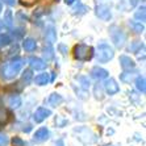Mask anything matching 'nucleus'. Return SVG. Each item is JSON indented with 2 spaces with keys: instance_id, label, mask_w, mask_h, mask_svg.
<instances>
[{
  "instance_id": "obj_33",
  "label": "nucleus",
  "mask_w": 146,
  "mask_h": 146,
  "mask_svg": "<svg viewBox=\"0 0 146 146\" xmlns=\"http://www.w3.org/2000/svg\"><path fill=\"white\" fill-rule=\"evenodd\" d=\"M1 28H3V23H1V21H0V29H1Z\"/></svg>"
},
{
  "instance_id": "obj_14",
  "label": "nucleus",
  "mask_w": 146,
  "mask_h": 146,
  "mask_svg": "<svg viewBox=\"0 0 146 146\" xmlns=\"http://www.w3.org/2000/svg\"><path fill=\"white\" fill-rule=\"evenodd\" d=\"M23 46H24V49L27 51H33L34 49H36V46H37V44H36V41H34L33 38H27V40L23 42Z\"/></svg>"
},
{
  "instance_id": "obj_19",
  "label": "nucleus",
  "mask_w": 146,
  "mask_h": 146,
  "mask_svg": "<svg viewBox=\"0 0 146 146\" xmlns=\"http://www.w3.org/2000/svg\"><path fill=\"white\" fill-rule=\"evenodd\" d=\"M46 41H48L49 44H53L57 41V34H55V31L53 28H48V31H46Z\"/></svg>"
},
{
  "instance_id": "obj_29",
  "label": "nucleus",
  "mask_w": 146,
  "mask_h": 146,
  "mask_svg": "<svg viewBox=\"0 0 146 146\" xmlns=\"http://www.w3.org/2000/svg\"><path fill=\"white\" fill-rule=\"evenodd\" d=\"M12 143H13V146H24L25 145V142L20 137H15V138L12 139Z\"/></svg>"
},
{
  "instance_id": "obj_4",
  "label": "nucleus",
  "mask_w": 146,
  "mask_h": 146,
  "mask_svg": "<svg viewBox=\"0 0 146 146\" xmlns=\"http://www.w3.org/2000/svg\"><path fill=\"white\" fill-rule=\"evenodd\" d=\"M109 34H111V38H112L113 44H115L117 48H121L122 45H124V42H125V40H126L125 33H124L119 27L112 25V27L109 28Z\"/></svg>"
},
{
  "instance_id": "obj_16",
  "label": "nucleus",
  "mask_w": 146,
  "mask_h": 146,
  "mask_svg": "<svg viewBox=\"0 0 146 146\" xmlns=\"http://www.w3.org/2000/svg\"><path fill=\"white\" fill-rule=\"evenodd\" d=\"M8 104H9L12 108H19L21 106V98L17 95H12L8 99Z\"/></svg>"
},
{
  "instance_id": "obj_5",
  "label": "nucleus",
  "mask_w": 146,
  "mask_h": 146,
  "mask_svg": "<svg viewBox=\"0 0 146 146\" xmlns=\"http://www.w3.org/2000/svg\"><path fill=\"white\" fill-rule=\"evenodd\" d=\"M51 115V111L50 109H46V108H38L37 111H36V113H34L33 119L36 122H42L44 120H46L49 117V116Z\"/></svg>"
},
{
  "instance_id": "obj_12",
  "label": "nucleus",
  "mask_w": 146,
  "mask_h": 146,
  "mask_svg": "<svg viewBox=\"0 0 146 146\" xmlns=\"http://www.w3.org/2000/svg\"><path fill=\"white\" fill-rule=\"evenodd\" d=\"M11 112L9 111H7V109L4 108H0V126L5 125L8 121L11 120Z\"/></svg>"
},
{
  "instance_id": "obj_21",
  "label": "nucleus",
  "mask_w": 146,
  "mask_h": 146,
  "mask_svg": "<svg viewBox=\"0 0 146 146\" xmlns=\"http://www.w3.org/2000/svg\"><path fill=\"white\" fill-rule=\"evenodd\" d=\"M136 76H137V72H122L121 74V80L129 83V82H132Z\"/></svg>"
},
{
  "instance_id": "obj_23",
  "label": "nucleus",
  "mask_w": 146,
  "mask_h": 146,
  "mask_svg": "<svg viewBox=\"0 0 146 146\" xmlns=\"http://www.w3.org/2000/svg\"><path fill=\"white\" fill-rule=\"evenodd\" d=\"M143 48V44L141 42V41H134L132 45H130V51H133V53H138L141 49Z\"/></svg>"
},
{
  "instance_id": "obj_9",
  "label": "nucleus",
  "mask_w": 146,
  "mask_h": 146,
  "mask_svg": "<svg viewBox=\"0 0 146 146\" xmlns=\"http://www.w3.org/2000/svg\"><path fill=\"white\" fill-rule=\"evenodd\" d=\"M120 63H121V67L124 70H132V68L136 67V63L133 59H130L129 57H126V55H122L120 57Z\"/></svg>"
},
{
  "instance_id": "obj_18",
  "label": "nucleus",
  "mask_w": 146,
  "mask_h": 146,
  "mask_svg": "<svg viewBox=\"0 0 146 146\" xmlns=\"http://www.w3.org/2000/svg\"><path fill=\"white\" fill-rule=\"evenodd\" d=\"M129 27L132 28L136 33H142L145 31V27H143L142 23H137V21H129Z\"/></svg>"
},
{
  "instance_id": "obj_2",
  "label": "nucleus",
  "mask_w": 146,
  "mask_h": 146,
  "mask_svg": "<svg viewBox=\"0 0 146 146\" xmlns=\"http://www.w3.org/2000/svg\"><path fill=\"white\" fill-rule=\"evenodd\" d=\"M72 53H74L75 59H78V61H90L94 57V48L87 46L84 44H79L74 46Z\"/></svg>"
},
{
  "instance_id": "obj_11",
  "label": "nucleus",
  "mask_w": 146,
  "mask_h": 146,
  "mask_svg": "<svg viewBox=\"0 0 146 146\" xmlns=\"http://www.w3.org/2000/svg\"><path fill=\"white\" fill-rule=\"evenodd\" d=\"M91 74L95 79H106L107 76H108V71L104 70V68H102V67H94Z\"/></svg>"
},
{
  "instance_id": "obj_22",
  "label": "nucleus",
  "mask_w": 146,
  "mask_h": 146,
  "mask_svg": "<svg viewBox=\"0 0 146 146\" xmlns=\"http://www.w3.org/2000/svg\"><path fill=\"white\" fill-rule=\"evenodd\" d=\"M44 55H45V58H46L48 61L54 57V50H53V48H51L50 44H49L48 46H45V48H44Z\"/></svg>"
},
{
  "instance_id": "obj_25",
  "label": "nucleus",
  "mask_w": 146,
  "mask_h": 146,
  "mask_svg": "<svg viewBox=\"0 0 146 146\" xmlns=\"http://www.w3.org/2000/svg\"><path fill=\"white\" fill-rule=\"evenodd\" d=\"M9 42H11L9 36H7V34H0V48H3V46H7Z\"/></svg>"
},
{
  "instance_id": "obj_15",
  "label": "nucleus",
  "mask_w": 146,
  "mask_h": 146,
  "mask_svg": "<svg viewBox=\"0 0 146 146\" xmlns=\"http://www.w3.org/2000/svg\"><path fill=\"white\" fill-rule=\"evenodd\" d=\"M62 103V96L58 95V94H51L50 98H49V104L51 107H57Z\"/></svg>"
},
{
  "instance_id": "obj_10",
  "label": "nucleus",
  "mask_w": 146,
  "mask_h": 146,
  "mask_svg": "<svg viewBox=\"0 0 146 146\" xmlns=\"http://www.w3.org/2000/svg\"><path fill=\"white\" fill-rule=\"evenodd\" d=\"M48 138H49V130L46 128H41L34 134V141H37V142H44Z\"/></svg>"
},
{
  "instance_id": "obj_34",
  "label": "nucleus",
  "mask_w": 146,
  "mask_h": 146,
  "mask_svg": "<svg viewBox=\"0 0 146 146\" xmlns=\"http://www.w3.org/2000/svg\"><path fill=\"white\" fill-rule=\"evenodd\" d=\"M0 11H1V4H0Z\"/></svg>"
},
{
  "instance_id": "obj_30",
  "label": "nucleus",
  "mask_w": 146,
  "mask_h": 146,
  "mask_svg": "<svg viewBox=\"0 0 146 146\" xmlns=\"http://www.w3.org/2000/svg\"><path fill=\"white\" fill-rule=\"evenodd\" d=\"M8 142H9V139L5 134H0V146H7Z\"/></svg>"
},
{
  "instance_id": "obj_20",
  "label": "nucleus",
  "mask_w": 146,
  "mask_h": 146,
  "mask_svg": "<svg viewBox=\"0 0 146 146\" xmlns=\"http://www.w3.org/2000/svg\"><path fill=\"white\" fill-rule=\"evenodd\" d=\"M136 87H137V90L141 92L146 91V82H145V78H143V76L136 78Z\"/></svg>"
},
{
  "instance_id": "obj_24",
  "label": "nucleus",
  "mask_w": 146,
  "mask_h": 146,
  "mask_svg": "<svg viewBox=\"0 0 146 146\" xmlns=\"http://www.w3.org/2000/svg\"><path fill=\"white\" fill-rule=\"evenodd\" d=\"M12 13H11V11H7L5 15H4V24L7 25V27H12Z\"/></svg>"
},
{
  "instance_id": "obj_27",
  "label": "nucleus",
  "mask_w": 146,
  "mask_h": 146,
  "mask_svg": "<svg viewBox=\"0 0 146 146\" xmlns=\"http://www.w3.org/2000/svg\"><path fill=\"white\" fill-rule=\"evenodd\" d=\"M32 79V71L31 70H25L24 71V75H23V82H24L25 84H28Z\"/></svg>"
},
{
  "instance_id": "obj_8",
  "label": "nucleus",
  "mask_w": 146,
  "mask_h": 146,
  "mask_svg": "<svg viewBox=\"0 0 146 146\" xmlns=\"http://www.w3.org/2000/svg\"><path fill=\"white\" fill-rule=\"evenodd\" d=\"M104 87H106V91L108 92L109 95H115V94L119 92V84L116 83L115 79H108V80L106 82Z\"/></svg>"
},
{
  "instance_id": "obj_26",
  "label": "nucleus",
  "mask_w": 146,
  "mask_h": 146,
  "mask_svg": "<svg viewBox=\"0 0 146 146\" xmlns=\"http://www.w3.org/2000/svg\"><path fill=\"white\" fill-rule=\"evenodd\" d=\"M87 11H88V8L86 7V5H83V4H79L78 7H75L74 13L75 15H83V13H86Z\"/></svg>"
},
{
  "instance_id": "obj_28",
  "label": "nucleus",
  "mask_w": 146,
  "mask_h": 146,
  "mask_svg": "<svg viewBox=\"0 0 146 146\" xmlns=\"http://www.w3.org/2000/svg\"><path fill=\"white\" fill-rule=\"evenodd\" d=\"M37 1L38 0H20V4L24 5V7H32V5H34Z\"/></svg>"
},
{
  "instance_id": "obj_17",
  "label": "nucleus",
  "mask_w": 146,
  "mask_h": 146,
  "mask_svg": "<svg viewBox=\"0 0 146 146\" xmlns=\"http://www.w3.org/2000/svg\"><path fill=\"white\" fill-rule=\"evenodd\" d=\"M134 17H136L137 20H139V23H143L146 20V11H145V5H142L141 8L136 11V13H134Z\"/></svg>"
},
{
  "instance_id": "obj_32",
  "label": "nucleus",
  "mask_w": 146,
  "mask_h": 146,
  "mask_svg": "<svg viewBox=\"0 0 146 146\" xmlns=\"http://www.w3.org/2000/svg\"><path fill=\"white\" fill-rule=\"evenodd\" d=\"M74 1H75V0H65V3H66V4H72Z\"/></svg>"
},
{
  "instance_id": "obj_3",
  "label": "nucleus",
  "mask_w": 146,
  "mask_h": 146,
  "mask_svg": "<svg viewBox=\"0 0 146 146\" xmlns=\"http://www.w3.org/2000/svg\"><path fill=\"white\" fill-rule=\"evenodd\" d=\"M115 53H113V49L109 46L108 44H100L98 46V61L100 63H107L113 58Z\"/></svg>"
},
{
  "instance_id": "obj_7",
  "label": "nucleus",
  "mask_w": 146,
  "mask_h": 146,
  "mask_svg": "<svg viewBox=\"0 0 146 146\" xmlns=\"http://www.w3.org/2000/svg\"><path fill=\"white\" fill-rule=\"evenodd\" d=\"M28 62H29L31 67L34 68V70H44V68L46 67L45 61H42V59H40V58H37V57H31L28 59Z\"/></svg>"
},
{
  "instance_id": "obj_6",
  "label": "nucleus",
  "mask_w": 146,
  "mask_h": 146,
  "mask_svg": "<svg viewBox=\"0 0 146 146\" xmlns=\"http://www.w3.org/2000/svg\"><path fill=\"white\" fill-rule=\"evenodd\" d=\"M96 16L102 20H109L111 19V9L107 5H98L96 7Z\"/></svg>"
},
{
  "instance_id": "obj_1",
  "label": "nucleus",
  "mask_w": 146,
  "mask_h": 146,
  "mask_svg": "<svg viewBox=\"0 0 146 146\" xmlns=\"http://www.w3.org/2000/svg\"><path fill=\"white\" fill-rule=\"evenodd\" d=\"M23 66H24V59H21V58H17V59L11 61L9 63H7V65L3 67V76L5 79L15 78V76L20 72Z\"/></svg>"
},
{
  "instance_id": "obj_13",
  "label": "nucleus",
  "mask_w": 146,
  "mask_h": 146,
  "mask_svg": "<svg viewBox=\"0 0 146 146\" xmlns=\"http://www.w3.org/2000/svg\"><path fill=\"white\" fill-rule=\"evenodd\" d=\"M49 82H50L49 74H40L38 76H36V79H34V83L38 86H45V84H48Z\"/></svg>"
},
{
  "instance_id": "obj_31",
  "label": "nucleus",
  "mask_w": 146,
  "mask_h": 146,
  "mask_svg": "<svg viewBox=\"0 0 146 146\" xmlns=\"http://www.w3.org/2000/svg\"><path fill=\"white\" fill-rule=\"evenodd\" d=\"M3 1L5 4H8V5H11V7H12V5H15V3H16V0H3Z\"/></svg>"
}]
</instances>
